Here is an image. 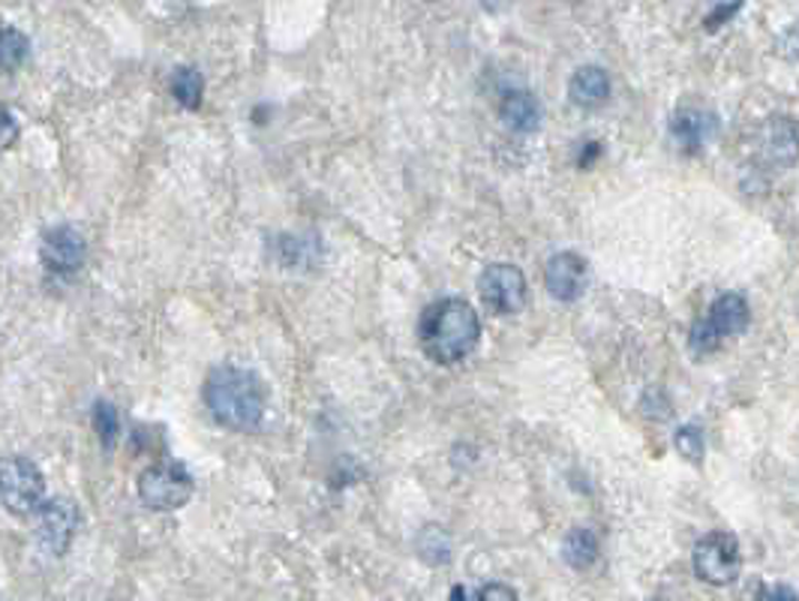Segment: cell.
Instances as JSON below:
<instances>
[{"label":"cell","mask_w":799,"mask_h":601,"mask_svg":"<svg viewBox=\"0 0 799 601\" xmlns=\"http://www.w3.org/2000/svg\"><path fill=\"white\" fill-rule=\"evenodd\" d=\"M499 118L511 133H536L541 127V102L529 91H508L499 102Z\"/></svg>","instance_id":"obj_13"},{"label":"cell","mask_w":799,"mask_h":601,"mask_svg":"<svg viewBox=\"0 0 799 601\" xmlns=\"http://www.w3.org/2000/svg\"><path fill=\"white\" fill-rule=\"evenodd\" d=\"M31 42L16 28H0V72H16L28 58Z\"/></svg>","instance_id":"obj_17"},{"label":"cell","mask_w":799,"mask_h":601,"mask_svg":"<svg viewBox=\"0 0 799 601\" xmlns=\"http://www.w3.org/2000/svg\"><path fill=\"white\" fill-rule=\"evenodd\" d=\"M79 530V509L67 497L42 500L37 509V544L49 557H63L72 544V535Z\"/></svg>","instance_id":"obj_7"},{"label":"cell","mask_w":799,"mask_h":601,"mask_svg":"<svg viewBox=\"0 0 799 601\" xmlns=\"http://www.w3.org/2000/svg\"><path fill=\"white\" fill-rule=\"evenodd\" d=\"M46 500V479L28 458L0 460V502L16 518H28Z\"/></svg>","instance_id":"obj_3"},{"label":"cell","mask_w":799,"mask_h":601,"mask_svg":"<svg viewBox=\"0 0 799 601\" xmlns=\"http://www.w3.org/2000/svg\"><path fill=\"white\" fill-rule=\"evenodd\" d=\"M707 322H709V328H712V331L721 337V340L742 334V331H746L751 322L749 301L739 296V292H725V296L716 298V304L709 307Z\"/></svg>","instance_id":"obj_11"},{"label":"cell","mask_w":799,"mask_h":601,"mask_svg":"<svg viewBox=\"0 0 799 601\" xmlns=\"http://www.w3.org/2000/svg\"><path fill=\"white\" fill-rule=\"evenodd\" d=\"M481 340V319L463 298H442L425 310L418 322V343L433 364H460L476 352Z\"/></svg>","instance_id":"obj_1"},{"label":"cell","mask_w":799,"mask_h":601,"mask_svg":"<svg viewBox=\"0 0 799 601\" xmlns=\"http://www.w3.org/2000/svg\"><path fill=\"white\" fill-rule=\"evenodd\" d=\"M19 139V121L12 118L10 109H3L0 106V151H7L12 148V142Z\"/></svg>","instance_id":"obj_21"},{"label":"cell","mask_w":799,"mask_h":601,"mask_svg":"<svg viewBox=\"0 0 799 601\" xmlns=\"http://www.w3.org/2000/svg\"><path fill=\"white\" fill-rule=\"evenodd\" d=\"M769 601H797V592L790 590V587H776V590L767 592Z\"/></svg>","instance_id":"obj_24"},{"label":"cell","mask_w":799,"mask_h":601,"mask_svg":"<svg viewBox=\"0 0 799 601\" xmlns=\"http://www.w3.org/2000/svg\"><path fill=\"white\" fill-rule=\"evenodd\" d=\"M568 97L577 109H601L610 100V76L601 67H580L568 82Z\"/></svg>","instance_id":"obj_12"},{"label":"cell","mask_w":799,"mask_h":601,"mask_svg":"<svg viewBox=\"0 0 799 601\" xmlns=\"http://www.w3.org/2000/svg\"><path fill=\"white\" fill-rule=\"evenodd\" d=\"M587 280H589V268L583 262V256L571 253H557L545 268V283L547 292L562 301V304H571L577 298L587 292Z\"/></svg>","instance_id":"obj_9"},{"label":"cell","mask_w":799,"mask_h":601,"mask_svg":"<svg viewBox=\"0 0 799 601\" xmlns=\"http://www.w3.org/2000/svg\"><path fill=\"white\" fill-rule=\"evenodd\" d=\"M451 601H469V595H466V587H455V590H451Z\"/></svg>","instance_id":"obj_25"},{"label":"cell","mask_w":799,"mask_h":601,"mask_svg":"<svg viewBox=\"0 0 799 601\" xmlns=\"http://www.w3.org/2000/svg\"><path fill=\"white\" fill-rule=\"evenodd\" d=\"M691 562H695V574L703 583L730 587L739 578V569H742L739 541L730 532H709L695 544Z\"/></svg>","instance_id":"obj_5"},{"label":"cell","mask_w":799,"mask_h":601,"mask_svg":"<svg viewBox=\"0 0 799 601\" xmlns=\"http://www.w3.org/2000/svg\"><path fill=\"white\" fill-rule=\"evenodd\" d=\"M172 97L181 102L183 109L196 112V109L202 106L204 97L202 72L196 70V67H178V70L172 72Z\"/></svg>","instance_id":"obj_15"},{"label":"cell","mask_w":799,"mask_h":601,"mask_svg":"<svg viewBox=\"0 0 799 601\" xmlns=\"http://www.w3.org/2000/svg\"><path fill=\"white\" fill-rule=\"evenodd\" d=\"M478 292H481V301H485L493 313L499 317H515L527 307L529 289H527V277L517 266H506V262H496V266H487L481 271V280H478Z\"/></svg>","instance_id":"obj_6"},{"label":"cell","mask_w":799,"mask_h":601,"mask_svg":"<svg viewBox=\"0 0 799 601\" xmlns=\"http://www.w3.org/2000/svg\"><path fill=\"white\" fill-rule=\"evenodd\" d=\"M562 560L577 571H587L589 565H596L598 560V535L592 530L577 527L566 535L562 541Z\"/></svg>","instance_id":"obj_14"},{"label":"cell","mask_w":799,"mask_h":601,"mask_svg":"<svg viewBox=\"0 0 799 601\" xmlns=\"http://www.w3.org/2000/svg\"><path fill=\"white\" fill-rule=\"evenodd\" d=\"M84 256H88V244H84V238L72 226H54V229L42 234L40 259L46 271H51V274H76L84 266Z\"/></svg>","instance_id":"obj_8"},{"label":"cell","mask_w":799,"mask_h":601,"mask_svg":"<svg viewBox=\"0 0 799 601\" xmlns=\"http://www.w3.org/2000/svg\"><path fill=\"white\" fill-rule=\"evenodd\" d=\"M716 133H719V118L707 109H677L670 118V136L679 151L698 153Z\"/></svg>","instance_id":"obj_10"},{"label":"cell","mask_w":799,"mask_h":601,"mask_svg":"<svg viewBox=\"0 0 799 601\" xmlns=\"http://www.w3.org/2000/svg\"><path fill=\"white\" fill-rule=\"evenodd\" d=\"M202 398L217 424L241 430V433L259 428L268 412V391L262 379L256 377L253 370L234 368V364L211 370V377L204 379Z\"/></svg>","instance_id":"obj_2"},{"label":"cell","mask_w":799,"mask_h":601,"mask_svg":"<svg viewBox=\"0 0 799 601\" xmlns=\"http://www.w3.org/2000/svg\"><path fill=\"white\" fill-rule=\"evenodd\" d=\"M673 445H677L679 454H682L686 460H691V463H700V460H703V451H707L703 430H700L698 424H686V428H679L677 437H673Z\"/></svg>","instance_id":"obj_19"},{"label":"cell","mask_w":799,"mask_h":601,"mask_svg":"<svg viewBox=\"0 0 799 601\" xmlns=\"http://www.w3.org/2000/svg\"><path fill=\"white\" fill-rule=\"evenodd\" d=\"M192 475L178 460H162L153 463L139 475V500L151 511H174L190 502Z\"/></svg>","instance_id":"obj_4"},{"label":"cell","mask_w":799,"mask_h":601,"mask_svg":"<svg viewBox=\"0 0 799 601\" xmlns=\"http://www.w3.org/2000/svg\"><path fill=\"white\" fill-rule=\"evenodd\" d=\"M688 347L698 355H709V352H716L721 347V337L709 328L707 319H698L695 328H691V337H688Z\"/></svg>","instance_id":"obj_20"},{"label":"cell","mask_w":799,"mask_h":601,"mask_svg":"<svg viewBox=\"0 0 799 601\" xmlns=\"http://www.w3.org/2000/svg\"><path fill=\"white\" fill-rule=\"evenodd\" d=\"M93 430L100 437L102 449H114L118 433H121V418H118V409L109 400H97V407H93Z\"/></svg>","instance_id":"obj_18"},{"label":"cell","mask_w":799,"mask_h":601,"mask_svg":"<svg viewBox=\"0 0 799 601\" xmlns=\"http://www.w3.org/2000/svg\"><path fill=\"white\" fill-rule=\"evenodd\" d=\"M476 601H520L517 599V592L508 587V583H485L481 590H478Z\"/></svg>","instance_id":"obj_22"},{"label":"cell","mask_w":799,"mask_h":601,"mask_svg":"<svg viewBox=\"0 0 799 601\" xmlns=\"http://www.w3.org/2000/svg\"><path fill=\"white\" fill-rule=\"evenodd\" d=\"M739 7H742V0H733V3H721L719 10L712 12V16H709L707 21H703V28H707V31H719V28H721V24H725V21L733 19V16H737Z\"/></svg>","instance_id":"obj_23"},{"label":"cell","mask_w":799,"mask_h":601,"mask_svg":"<svg viewBox=\"0 0 799 601\" xmlns=\"http://www.w3.org/2000/svg\"><path fill=\"white\" fill-rule=\"evenodd\" d=\"M418 557L430 565H446L451 562V539L442 527H425L418 535Z\"/></svg>","instance_id":"obj_16"}]
</instances>
